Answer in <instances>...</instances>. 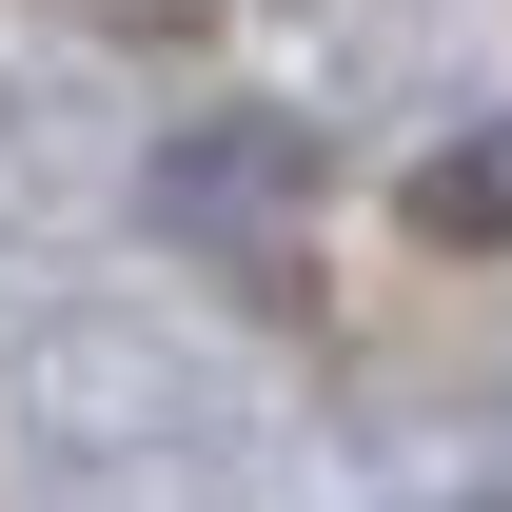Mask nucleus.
<instances>
[{
	"instance_id": "obj_1",
	"label": "nucleus",
	"mask_w": 512,
	"mask_h": 512,
	"mask_svg": "<svg viewBox=\"0 0 512 512\" xmlns=\"http://www.w3.org/2000/svg\"><path fill=\"white\" fill-rule=\"evenodd\" d=\"M414 217H434V237H512V158H453V178L414 197Z\"/></svg>"
}]
</instances>
